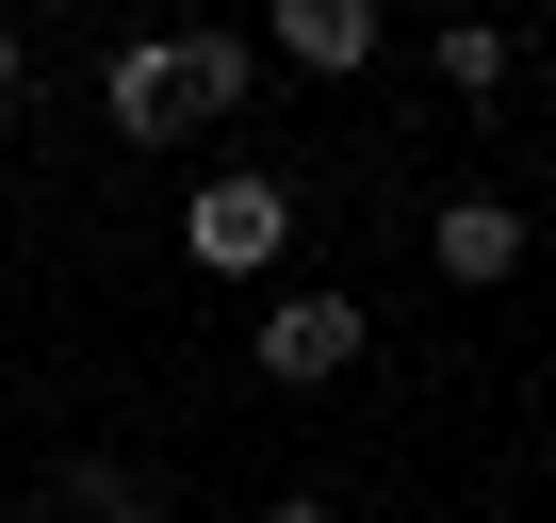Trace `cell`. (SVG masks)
I'll use <instances>...</instances> for the list:
<instances>
[{
  "instance_id": "277c9868",
  "label": "cell",
  "mask_w": 556,
  "mask_h": 523,
  "mask_svg": "<svg viewBox=\"0 0 556 523\" xmlns=\"http://www.w3.org/2000/svg\"><path fill=\"white\" fill-rule=\"evenodd\" d=\"M245 50H278V66H312V82H361V66L393 50V17H377V0H278V17H262Z\"/></svg>"
},
{
  "instance_id": "52a82bcc",
  "label": "cell",
  "mask_w": 556,
  "mask_h": 523,
  "mask_svg": "<svg viewBox=\"0 0 556 523\" xmlns=\"http://www.w3.org/2000/svg\"><path fill=\"white\" fill-rule=\"evenodd\" d=\"M426 66H442V99H507L523 34H507V17H442V34H426Z\"/></svg>"
},
{
  "instance_id": "30bf717a",
  "label": "cell",
  "mask_w": 556,
  "mask_h": 523,
  "mask_svg": "<svg viewBox=\"0 0 556 523\" xmlns=\"http://www.w3.org/2000/svg\"><path fill=\"white\" fill-rule=\"evenodd\" d=\"M0 99H17V34H0Z\"/></svg>"
},
{
  "instance_id": "9c48e42d",
  "label": "cell",
  "mask_w": 556,
  "mask_h": 523,
  "mask_svg": "<svg viewBox=\"0 0 556 523\" xmlns=\"http://www.w3.org/2000/svg\"><path fill=\"white\" fill-rule=\"evenodd\" d=\"M245 523H344V507H328V490H262Z\"/></svg>"
},
{
  "instance_id": "6da1fadb",
  "label": "cell",
  "mask_w": 556,
  "mask_h": 523,
  "mask_svg": "<svg viewBox=\"0 0 556 523\" xmlns=\"http://www.w3.org/2000/svg\"><path fill=\"white\" fill-rule=\"evenodd\" d=\"M278 245H295V180H262V164H213L197 196H180V262L197 279H278Z\"/></svg>"
},
{
  "instance_id": "ba28073f",
  "label": "cell",
  "mask_w": 556,
  "mask_h": 523,
  "mask_svg": "<svg viewBox=\"0 0 556 523\" xmlns=\"http://www.w3.org/2000/svg\"><path fill=\"white\" fill-rule=\"evenodd\" d=\"M180 82H197V115H245V82H262V50L197 17V34H180Z\"/></svg>"
},
{
  "instance_id": "5b68a950",
  "label": "cell",
  "mask_w": 556,
  "mask_h": 523,
  "mask_svg": "<svg viewBox=\"0 0 556 523\" xmlns=\"http://www.w3.org/2000/svg\"><path fill=\"white\" fill-rule=\"evenodd\" d=\"M426 262H442L458 295L523 279V196H491V180H475V196H442V213H426Z\"/></svg>"
},
{
  "instance_id": "7a4b0ae2",
  "label": "cell",
  "mask_w": 556,
  "mask_h": 523,
  "mask_svg": "<svg viewBox=\"0 0 556 523\" xmlns=\"http://www.w3.org/2000/svg\"><path fill=\"white\" fill-rule=\"evenodd\" d=\"M361 344H377V311H361L344 279H278V295H262V377H278V393L361 377Z\"/></svg>"
},
{
  "instance_id": "3957f363",
  "label": "cell",
  "mask_w": 556,
  "mask_h": 523,
  "mask_svg": "<svg viewBox=\"0 0 556 523\" xmlns=\"http://www.w3.org/2000/svg\"><path fill=\"white\" fill-rule=\"evenodd\" d=\"M99 115H115V148H180V131H213L197 82H180V34H131V50L99 66Z\"/></svg>"
},
{
  "instance_id": "8992f818",
  "label": "cell",
  "mask_w": 556,
  "mask_h": 523,
  "mask_svg": "<svg viewBox=\"0 0 556 523\" xmlns=\"http://www.w3.org/2000/svg\"><path fill=\"white\" fill-rule=\"evenodd\" d=\"M50 507H66V523H164V474L115 458V442H83V458L50 474Z\"/></svg>"
}]
</instances>
